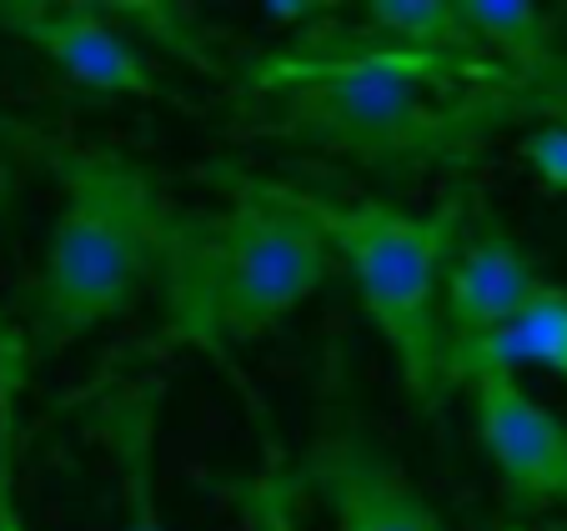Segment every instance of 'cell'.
Listing matches in <instances>:
<instances>
[{
    "mask_svg": "<svg viewBox=\"0 0 567 531\" xmlns=\"http://www.w3.org/2000/svg\"><path fill=\"white\" fill-rule=\"evenodd\" d=\"M477 447L503 477L513 507H567V421L527 392L513 372H477L462 382Z\"/></svg>",
    "mask_w": 567,
    "mask_h": 531,
    "instance_id": "6",
    "label": "cell"
},
{
    "mask_svg": "<svg viewBox=\"0 0 567 531\" xmlns=\"http://www.w3.org/2000/svg\"><path fill=\"white\" fill-rule=\"evenodd\" d=\"M216 491L236 507V517H241L247 531H301V517H297L301 481H297V471H287V461L277 457L271 441H267V461L251 477L216 481Z\"/></svg>",
    "mask_w": 567,
    "mask_h": 531,
    "instance_id": "14",
    "label": "cell"
},
{
    "mask_svg": "<svg viewBox=\"0 0 567 531\" xmlns=\"http://www.w3.org/2000/svg\"><path fill=\"white\" fill-rule=\"evenodd\" d=\"M462 31L472 55L523 75L527 85L547 91L567 106V51L543 6H507V0H457Z\"/></svg>",
    "mask_w": 567,
    "mask_h": 531,
    "instance_id": "11",
    "label": "cell"
},
{
    "mask_svg": "<svg viewBox=\"0 0 567 531\" xmlns=\"http://www.w3.org/2000/svg\"><path fill=\"white\" fill-rule=\"evenodd\" d=\"M523 160L533 166V176L547 186V191L567 196V116L537 121L523 136Z\"/></svg>",
    "mask_w": 567,
    "mask_h": 531,
    "instance_id": "15",
    "label": "cell"
},
{
    "mask_svg": "<svg viewBox=\"0 0 567 531\" xmlns=\"http://www.w3.org/2000/svg\"><path fill=\"white\" fill-rule=\"evenodd\" d=\"M297 31L247 75L257 126L277 140L317 146L377 176L462 170L517 121H553L567 106L482 55L402 51L357 25Z\"/></svg>",
    "mask_w": 567,
    "mask_h": 531,
    "instance_id": "1",
    "label": "cell"
},
{
    "mask_svg": "<svg viewBox=\"0 0 567 531\" xmlns=\"http://www.w3.org/2000/svg\"><path fill=\"white\" fill-rule=\"evenodd\" d=\"M297 481L332 511V531H447L442 511L367 431L347 396L321 402V421Z\"/></svg>",
    "mask_w": 567,
    "mask_h": 531,
    "instance_id": "5",
    "label": "cell"
},
{
    "mask_svg": "<svg viewBox=\"0 0 567 531\" xmlns=\"http://www.w3.org/2000/svg\"><path fill=\"white\" fill-rule=\"evenodd\" d=\"M543 291L533 256L513 241V231L487 216L467 231L462 226L457 246L442 271V331L452 346H472V341L503 331L527 301Z\"/></svg>",
    "mask_w": 567,
    "mask_h": 531,
    "instance_id": "9",
    "label": "cell"
},
{
    "mask_svg": "<svg viewBox=\"0 0 567 531\" xmlns=\"http://www.w3.org/2000/svg\"><path fill=\"white\" fill-rule=\"evenodd\" d=\"M553 531H567V527H553Z\"/></svg>",
    "mask_w": 567,
    "mask_h": 531,
    "instance_id": "16",
    "label": "cell"
},
{
    "mask_svg": "<svg viewBox=\"0 0 567 531\" xmlns=\"http://www.w3.org/2000/svg\"><path fill=\"white\" fill-rule=\"evenodd\" d=\"M357 31L402 51H437V55H472L462 31L457 0H372L357 6Z\"/></svg>",
    "mask_w": 567,
    "mask_h": 531,
    "instance_id": "12",
    "label": "cell"
},
{
    "mask_svg": "<svg viewBox=\"0 0 567 531\" xmlns=\"http://www.w3.org/2000/svg\"><path fill=\"white\" fill-rule=\"evenodd\" d=\"M25 140L41 150L61 186L51 241L25 277L16 316L25 362L41 366L141 301L156 277V246L172 201L121 150L65 146L41 136Z\"/></svg>",
    "mask_w": 567,
    "mask_h": 531,
    "instance_id": "3",
    "label": "cell"
},
{
    "mask_svg": "<svg viewBox=\"0 0 567 531\" xmlns=\"http://www.w3.org/2000/svg\"><path fill=\"white\" fill-rule=\"evenodd\" d=\"M271 186L347 271L417 412L437 416L442 402L452 396L447 331H442V271H447V256L467 226V191H452L432 211H402L386 201H332V196L277 181V176H271Z\"/></svg>",
    "mask_w": 567,
    "mask_h": 531,
    "instance_id": "4",
    "label": "cell"
},
{
    "mask_svg": "<svg viewBox=\"0 0 567 531\" xmlns=\"http://www.w3.org/2000/svg\"><path fill=\"white\" fill-rule=\"evenodd\" d=\"M206 181L226 191L221 211L172 206L156 246L161 326L126 356L136 372H156L161 356L192 346L212 362H231L236 341H257L321 291L332 256L321 236L277 196L271 176L216 166Z\"/></svg>",
    "mask_w": 567,
    "mask_h": 531,
    "instance_id": "2",
    "label": "cell"
},
{
    "mask_svg": "<svg viewBox=\"0 0 567 531\" xmlns=\"http://www.w3.org/2000/svg\"><path fill=\"white\" fill-rule=\"evenodd\" d=\"M91 406L81 416L96 447L111 457L121 491V531H172L156 491V436L166 412V376L161 372H116L96 376Z\"/></svg>",
    "mask_w": 567,
    "mask_h": 531,
    "instance_id": "8",
    "label": "cell"
},
{
    "mask_svg": "<svg viewBox=\"0 0 567 531\" xmlns=\"http://www.w3.org/2000/svg\"><path fill=\"white\" fill-rule=\"evenodd\" d=\"M31 376L21 331L0 311V531H25L21 511V386Z\"/></svg>",
    "mask_w": 567,
    "mask_h": 531,
    "instance_id": "13",
    "label": "cell"
},
{
    "mask_svg": "<svg viewBox=\"0 0 567 531\" xmlns=\"http://www.w3.org/2000/svg\"><path fill=\"white\" fill-rule=\"evenodd\" d=\"M0 31H11L31 51H41L65 81L86 85L96 96H141L172 101L156 81L146 55L106 15V6H55V0H16L0 6Z\"/></svg>",
    "mask_w": 567,
    "mask_h": 531,
    "instance_id": "7",
    "label": "cell"
},
{
    "mask_svg": "<svg viewBox=\"0 0 567 531\" xmlns=\"http://www.w3.org/2000/svg\"><path fill=\"white\" fill-rule=\"evenodd\" d=\"M477 372H547L567 382V287L543 281L533 301L507 321L503 331L472 341V346L447 351V386L457 392Z\"/></svg>",
    "mask_w": 567,
    "mask_h": 531,
    "instance_id": "10",
    "label": "cell"
}]
</instances>
